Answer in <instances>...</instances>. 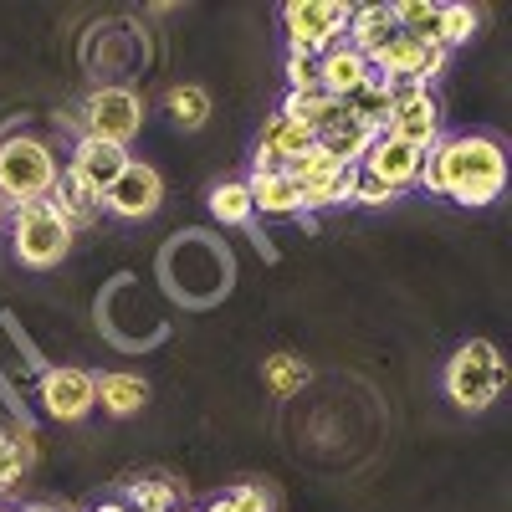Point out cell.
<instances>
[{"label": "cell", "mask_w": 512, "mask_h": 512, "mask_svg": "<svg viewBox=\"0 0 512 512\" xmlns=\"http://www.w3.org/2000/svg\"><path fill=\"white\" fill-rule=\"evenodd\" d=\"M415 185L425 195H446L466 210H487L507 190V149L492 134H451L420 159Z\"/></svg>", "instance_id": "1"}, {"label": "cell", "mask_w": 512, "mask_h": 512, "mask_svg": "<svg viewBox=\"0 0 512 512\" xmlns=\"http://www.w3.org/2000/svg\"><path fill=\"white\" fill-rule=\"evenodd\" d=\"M159 272H164V287L175 292L180 303L210 308V303H221V297L231 292L236 262H231V251H226L216 236H205V231H180L175 241L164 246Z\"/></svg>", "instance_id": "2"}, {"label": "cell", "mask_w": 512, "mask_h": 512, "mask_svg": "<svg viewBox=\"0 0 512 512\" xmlns=\"http://www.w3.org/2000/svg\"><path fill=\"white\" fill-rule=\"evenodd\" d=\"M62 164L52 154L47 139H31L21 123H11L0 134V205H31V200H47L57 190Z\"/></svg>", "instance_id": "3"}, {"label": "cell", "mask_w": 512, "mask_h": 512, "mask_svg": "<svg viewBox=\"0 0 512 512\" xmlns=\"http://www.w3.org/2000/svg\"><path fill=\"white\" fill-rule=\"evenodd\" d=\"M72 241H77V231L62 221V210L52 200L16 205V216H11V251H16L21 267H31V272L57 267L62 256L72 251Z\"/></svg>", "instance_id": "4"}, {"label": "cell", "mask_w": 512, "mask_h": 512, "mask_svg": "<svg viewBox=\"0 0 512 512\" xmlns=\"http://www.w3.org/2000/svg\"><path fill=\"white\" fill-rule=\"evenodd\" d=\"M72 123H77V134H82V139H103V144L128 149V144L139 139V128H144V103H139L134 88L103 82V88H93L88 98L77 103Z\"/></svg>", "instance_id": "5"}, {"label": "cell", "mask_w": 512, "mask_h": 512, "mask_svg": "<svg viewBox=\"0 0 512 512\" xmlns=\"http://www.w3.org/2000/svg\"><path fill=\"white\" fill-rule=\"evenodd\" d=\"M507 384V364L497 354V344H487V338H472V344H461L446 364V395L461 405V410H487L497 405Z\"/></svg>", "instance_id": "6"}, {"label": "cell", "mask_w": 512, "mask_h": 512, "mask_svg": "<svg viewBox=\"0 0 512 512\" xmlns=\"http://www.w3.org/2000/svg\"><path fill=\"white\" fill-rule=\"evenodd\" d=\"M349 16H354V6H344V0H292V6H282L287 47L308 52V57H323L328 47L344 41Z\"/></svg>", "instance_id": "7"}, {"label": "cell", "mask_w": 512, "mask_h": 512, "mask_svg": "<svg viewBox=\"0 0 512 512\" xmlns=\"http://www.w3.org/2000/svg\"><path fill=\"white\" fill-rule=\"evenodd\" d=\"M384 134L420 149V154H431L446 134H441V103L431 88H400L395 103H390V118H384Z\"/></svg>", "instance_id": "8"}, {"label": "cell", "mask_w": 512, "mask_h": 512, "mask_svg": "<svg viewBox=\"0 0 512 512\" xmlns=\"http://www.w3.org/2000/svg\"><path fill=\"white\" fill-rule=\"evenodd\" d=\"M159 205H164V175L144 159H128L123 175L103 190V210L118 221H149Z\"/></svg>", "instance_id": "9"}, {"label": "cell", "mask_w": 512, "mask_h": 512, "mask_svg": "<svg viewBox=\"0 0 512 512\" xmlns=\"http://www.w3.org/2000/svg\"><path fill=\"white\" fill-rule=\"evenodd\" d=\"M41 410H47L52 420H82L93 405H98V395H93V374L88 369H72V364H62V369H41Z\"/></svg>", "instance_id": "10"}, {"label": "cell", "mask_w": 512, "mask_h": 512, "mask_svg": "<svg viewBox=\"0 0 512 512\" xmlns=\"http://www.w3.org/2000/svg\"><path fill=\"white\" fill-rule=\"evenodd\" d=\"M313 144H318V134H313L308 123H297L287 113H272L267 128H262V139H256V164L251 169H282L297 154H308Z\"/></svg>", "instance_id": "11"}, {"label": "cell", "mask_w": 512, "mask_h": 512, "mask_svg": "<svg viewBox=\"0 0 512 512\" xmlns=\"http://www.w3.org/2000/svg\"><path fill=\"white\" fill-rule=\"evenodd\" d=\"M420 149H410V144H400V139H390V134H379L374 144H369V154L359 159V169L369 180H379V185H390V190H405V185H415V175H420Z\"/></svg>", "instance_id": "12"}, {"label": "cell", "mask_w": 512, "mask_h": 512, "mask_svg": "<svg viewBox=\"0 0 512 512\" xmlns=\"http://www.w3.org/2000/svg\"><path fill=\"white\" fill-rule=\"evenodd\" d=\"M369 82V62L349 47V41H338L318 57V93H328L333 103H349L359 88Z\"/></svg>", "instance_id": "13"}, {"label": "cell", "mask_w": 512, "mask_h": 512, "mask_svg": "<svg viewBox=\"0 0 512 512\" xmlns=\"http://www.w3.org/2000/svg\"><path fill=\"white\" fill-rule=\"evenodd\" d=\"M374 139H379V128H369L364 118H354L349 103H344V113H338L333 123L318 128V149H328L333 159H344V164H359V159L369 154Z\"/></svg>", "instance_id": "14"}, {"label": "cell", "mask_w": 512, "mask_h": 512, "mask_svg": "<svg viewBox=\"0 0 512 512\" xmlns=\"http://www.w3.org/2000/svg\"><path fill=\"white\" fill-rule=\"evenodd\" d=\"M246 195L256 216H297V185L282 175V169H251L246 175Z\"/></svg>", "instance_id": "15"}, {"label": "cell", "mask_w": 512, "mask_h": 512, "mask_svg": "<svg viewBox=\"0 0 512 512\" xmlns=\"http://www.w3.org/2000/svg\"><path fill=\"white\" fill-rule=\"evenodd\" d=\"M128 159H134V154L118 149V144H103V139H82L77 134V144H72V169H77V175H88L98 190H108L123 175Z\"/></svg>", "instance_id": "16"}, {"label": "cell", "mask_w": 512, "mask_h": 512, "mask_svg": "<svg viewBox=\"0 0 512 512\" xmlns=\"http://www.w3.org/2000/svg\"><path fill=\"white\" fill-rule=\"evenodd\" d=\"M344 41L369 62L379 47H390V41H395V11H390V6H354Z\"/></svg>", "instance_id": "17"}, {"label": "cell", "mask_w": 512, "mask_h": 512, "mask_svg": "<svg viewBox=\"0 0 512 512\" xmlns=\"http://www.w3.org/2000/svg\"><path fill=\"white\" fill-rule=\"evenodd\" d=\"M93 395H98V405H103L108 415H134V410H144V400H149V384H144V374L108 369V374H93Z\"/></svg>", "instance_id": "18"}, {"label": "cell", "mask_w": 512, "mask_h": 512, "mask_svg": "<svg viewBox=\"0 0 512 512\" xmlns=\"http://www.w3.org/2000/svg\"><path fill=\"white\" fill-rule=\"evenodd\" d=\"M344 169H349L344 159H333L328 149H318V144H313L308 154H297L292 164H282V175H287L297 190H313V185H328V180H338Z\"/></svg>", "instance_id": "19"}, {"label": "cell", "mask_w": 512, "mask_h": 512, "mask_svg": "<svg viewBox=\"0 0 512 512\" xmlns=\"http://www.w3.org/2000/svg\"><path fill=\"white\" fill-rule=\"evenodd\" d=\"M205 205H210V216H216L221 226H251V195H246V180H221V185H210V195H205Z\"/></svg>", "instance_id": "20"}, {"label": "cell", "mask_w": 512, "mask_h": 512, "mask_svg": "<svg viewBox=\"0 0 512 512\" xmlns=\"http://www.w3.org/2000/svg\"><path fill=\"white\" fill-rule=\"evenodd\" d=\"M395 31L400 36H415L425 41V47H436V31H441V6H431V0H395Z\"/></svg>", "instance_id": "21"}, {"label": "cell", "mask_w": 512, "mask_h": 512, "mask_svg": "<svg viewBox=\"0 0 512 512\" xmlns=\"http://www.w3.org/2000/svg\"><path fill=\"white\" fill-rule=\"evenodd\" d=\"M164 108H169V118H175L180 128H205L210 123V93L200 88V82H180V88H169Z\"/></svg>", "instance_id": "22"}, {"label": "cell", "mask_w": 512, "mask_h": 512, "mask_svg": "<svg viewBox=\"0 0 512 512\" xmlns=\"http://www.w3.org/2000/svg\"><path fill=\"white\" fill-rule=\"evenodd\" d=\"M282 113L287 118H297V123H308L313 134L323 123H333L338 113H344V103H333L328 93H318V88H308V93H287V103H282Z\"/></svg>", "instance_id": "23"}, {"label": "cell", "mask_w": 512, "mask_h": 512, "mask_svg": "<svg viewBox=\"0 0 512 512\" xmlns=\"http://www.w3.org/2000/svg\"><path fill=\"white\" fill-rule=\"evenodd\" d=\"M262 379H267V390H272L277 400H287V395H297V390L308 384V364L292 359V354H272V359L262 364Z\"/></svg>", "instance_id": "24"}, {"label": "cell", "mask_w": 512, "mask_h": 512, "mask_svg": "<svg viewBox=\"0 0 512 512\" xmlns=\"http://www.w3.org/2000/svg\"><path fill=\"white\" fill-rule=\"evenodd\" d=\"M477 11L472 6H441V31H436V47H466V41L477 36Z\"/></svg>", "instance_id": "25"}, {"label": "cell", "mask_w": 512, "mask_h": 512, "mask_svg": "<svg viewBox=\"0 0 512 512\" xmlns=\"http://www.w3.org/2000/svg\"><path fill=\"white\" fill-rule=\"evenodd\" d=\"M31 431V425H16V431H0V492H11L21 482V472L31 466V456L21 451V436Z\"/></svg>", "instance_id": "26"}, {"label": "cell", "mask_w": 512, "mask_h": 512, "mask_svg": "<svg viewBox=\"0 0 512 512\" xmlns=\"http://www.w3.org/2000/svg\"><path fill=\"white\" fill-rule=\"evenodd\" d=\"M123 507L128 512H175V487L169 482H128Z\"/></svg>", "instance_id": "27"}, {"label": "cell", "mask_w": 512, "mask_h": 512, "mask_svg": "<svg viewBox=\"0 0 512 512\" xmlns=\"http://www.w3.org/2000/svg\"><path fill=\"white\" fill-rule=\"evenodd\" d=\"M308 88H318V57L287 47V93H308Z\"/></svg>", "instance_id": "28"}, {"label": "cell", "mask_w": 512, "mask_h": 512, "mask_svg": "<svg viewBox=\"0 0 512 512\" xmlns=\"http://www.w3.org/2000/svg\"><path fill=\"white\" fill-rule=\"evenodd\" d=\"M395 200H400V190H390V185L369 180L364 169H359V190H354V205H395Z\"/></svg>", "instance_id": "29"}, {"label": "cell", "mask_w": 512, "mask_h": 512, "mask_svg": "<svg viewBox=\"0 0 512 512\" xmlns=\"http://www.w3.org/2000/svg\"><path fill=\"white\" fill-rule=\"evenodd\" d=\"M231 507H236V512H272L267 492H256V487H236V492H231Z\"/></svg>", "instance_id": "30"}, {"label": "cell", "mask_w": 512, "mask_h": 512, "mask_svg": "<svg viewBox=\"0 0 512 512\" xmlns=\"http://www.w3.org/2000/svg\"><path fill=\"white\" fill-rule=\"evenodd\" d=\"M205 512H236V507H231V497H216V502H210Z\"/></svg>", "instance_id": "31"}, {"label": "cell", "mask_w": 512, "mask_h": 512, "mask_svg": "<svg viewBox=\"0 0 512 512\" xmlns=\"http://www.w3.org/2000/svg\"><path fill=\"white\" fill-rule=\"evenodd\" d=\"M93 512H128V507H123V502H98Z\"/></svg>", "instance_id": "32"}, {"label": "cell", "mask_w": 512, "mask_h": 512, "mask_svg": "<svg viewBox=\"0 0 512 512\" xmlns=\"http://www.w3.org/2000/svg\"><path fill=\"white\" fill-rule=\"evenodd\" d=\"M21 512H57V507H47V502H36V507H21Z\"/></svg>", "instance_id": "33"}, {"label": "cell", "mask_w": 512, "mask_h": 512, "mask_svg": "<svg viewBox=\"0 0 512 512\" xmlns=\"http://www.w3.org/2000/svg\"><path fill=\"white\" fill-rule=\"evenodd\" d=\"M0 226H6V205H0Z\"/></svg>", "instance_id": "34"}, {"label": "cell", "mask_w": 512, "mask_h": 512, "mask_svg": "<svg viewBox=\"0 0 512 512\" xmlns=\"http://www.w3.org/2000/svg\"><path fill=\"white\" fill-rule=\"evenodd\" d=\"M175 512H195V507H175Z\"/></svg>", "instance_id": "35"}, {"label": "cell", "mask_w": 512, "mask_h": 512, "mask_svg": "<svg viewBox=\"0 0 512 512\" xmlns=\"http://www.w3.org/2000/svg\"><path fill=\"white\" fill-rule=\"evenodd\" d=\"M0 512H11V507H0Z\"/></svg>", "instance_id": "36"}]
</instances>
